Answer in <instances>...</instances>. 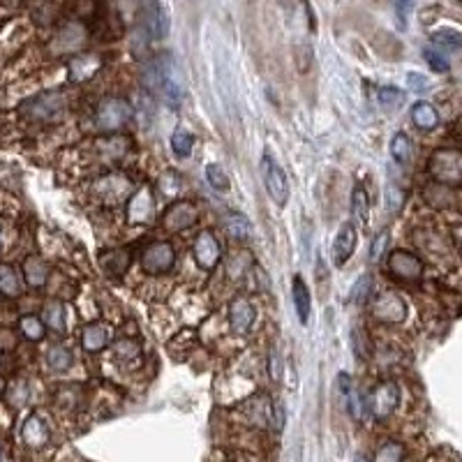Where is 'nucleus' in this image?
<instances>
[{"instance_id":"f257e3e1","label":"nucleus","mask_w":462,"mask_h":462,"mask_svg":"<svg viewBox=\"0 0 462 462\" xmlns=\"http://www.w3.org/2000/svg\"><path fill=\"white\" fill-rule=\"evenodd\" d=\"M146 84H149L151 91L155 95H160L169 106H179L181 104L183 84H181L179 67H176L174 58L169 54H160L151 63L149 72H146Z\"/></svg>"},{"instance_id":"f03ea898","label":"nucleus","mask_w":462,"mask_h":462,"mask_svg":"<svg viewBox=\"0 0 462 462\" xmlns=\"http://www.w3.org/2000/svg\"><path fill=\"white\" fill-rule=\"evenodd\" d=\"M132 121V106L123 97H106L95 109V127L102 132H116Z\"/></svg>"},{"instance_id":"7ed1b4c3","label":"nucleus","mask_w":462,"mask_h":462,"mask_svg":"<svg viewBox=\"0 0 462 462\" xmlns=\"http://www.w3.org/2000/svg\"><path fill=\"white\" fill-rule=\"evenodd\" d=\"M430 174L439 183H448V185L462 183V153L448 151V149L435 151L430 157Z\"/></svg>"},{"instance_id":"20e7f679","label":"nucleus","mask_w":462,"mask_h":462,"mask_svg":"<svg viewBox=\"0 0 462 462\" xmlns=\"http://www.w3.org/2000/svg\"><path fill=\"white\" fill-rule=\"evenodd\" d=\"M174 263H176V250L171 248V243H164V241L151 243L141 254V268L149 275L169 273L174 268Z\"/></svg>"},{"instance_id":"39448f33","label":"nucleus","mask_w":462,"mask_h":462,"mask_svg":"<svg viewBox=\"0 0 462 462\" xmlns=\"http://www.w3.org/2000/svg\"><path fill=\"white\" fill-rule=\"evenodd\" d=\"M261 169H263V183H266V192L278 206H287L289 201V181L284 176L282 166L273 162L268 155L261 157Z\"/></svg>"},{"instance_id":"423d86ee","label":"nucleus","mask_w":462,"mask_h":462,"mask_svg":"<svg viewBox=\"0 0 462 462\" xmlns=\"http://www.w3.org/2000/svg\"><path fill=\"white\" fill-rule=\"evenodd\" d=\"M372 317L381 323H400L407 319V303L396 291H386L372 303Z\"/></svg>"},{"instance_id":"0eeeda50","label":"nucleus","mask_w":462,"mask_h":462,"mask_svg":"<svg viewBox=\"0 0 462 462\" xmlns=\"http://www.w3.org/2000/svg\"><path fill=\"white\" fill-rule=\"evenodd\" d=\"M21 109L37 121H56L65 111V95L63 93H42L28 100Z\"/></svg>"},{"instance_id":"6e6552de","label":"nucleus","mask_w":462,"mask_h":462,"mask_svg":"<svg viewBox=\"0 0 462 462\" xmlns=\"http://www.w3.org/2000/svg\"><path fill=\"white\" fill-rule=\"evenodd\" d=\"M400 402V386L396 381H381L370 396V414L377 421L388 418Z\"/></svg>"},{"instance_id":"1a4fd4ad","label":"nucleus","mask_w":462,"mask_h":462,"mask_svg":"<svg viewBox=\"0 0 462 462\" xmlns=\"http://www.w3.org/2000/svg\"><path fill=\"white\" fill-rule=\"evenodd\" d=\"M155 218V196L151 185H141L127 201V222L130 224H151Z\"/></svg>"},{"instance_id":"9d476101","label":"nucleus","mask_w":462,"mask_h":462,"mask_svg":"<svg viewBox=\"0 0 462 462\" xmlns=\"http://www.w3.org/2000/svg\"><path fill=\"white\" fill-rule=\"evenodd\" d=\"M192 254H194V261L199 263V268H204V271H213L215 266H218L220 257H222V248H220L218 238H215V233L206 229L196 236Z\"/></svg>"},{"instance_id":"9b49d317","label":"nucleus","mask_w":462,"mask_h":462,"mask_svg":"<svg viewBox=\"0 0 462 462\" xmlns=\"http://www.w3.org/2000/svg\"><path fill=\"white\" fill-rule=\"evenodd\" d=\"M199 220V209L192 204V201H176L171 204L169 209L164 211V229L166 231H183V229H188L192 227V224Z\"/></svg>"},{"instance_id":"f8f14e48","label":"nucleus","mask_w":462,"mask_h":462,"mask_svg":"<svg viewBox=\"0 0 462 462\" xmlns=\"http://www.w3.org/2000/svg\"><path fill=\"white\" fill-rule=\"evenodd\" d=\"M388 271L396 275L398 280H418L423 275V263L407 250H393L388 257Z\"/></svg>"},{"instance_id":"ddd939ff","label":"nucleus","mask_w":462,"mask_h":462,"mask_svg":"<svg viewBox=\"0 0 462 462\" xmlns=\"http://www.w3.org/2000/svg\"><path fill=\"white\" fill-rule=\"evenodd\" d=\"M141 21L146 33L155 39H164L169 33V19H166V9L160 3H146L141 5Z\"/></svg>"},{"instance_id":"4468645a","label":"nucleus","mask_w":462,"mask_h":462,"mask_svg":"<svg viewBox=\"0 0 462 462\" xmlns=\"http://www.w3.org/2000/svg\"><path fill=\"white\" fill-rule=\"evenodd\" d=\"M254 317H257V312H254L252 303L248 298H233L231 306H229V328L236 336H245L252 323H254Z\"/></svg>"},{"instance_id":"2eb2a0df","label":"nucleus","mask_w":462,"mask_h":462,"mask_svg":"<svg viewBox=\"0 0 462 462\" xmlns=\"http://www.w3.org/2000/svg\"><path fill=\"white\" fill-rule=\"evenodd\" d=\"M102 67V58L95 56V54H81V56H74L70 65H67V72H70L72 81H88L97 74V70Z\"/></svg>"},{"instance_id":"dca6fc26","label":"nucleus","mask_w":462,"mask_h":462,"mask_svg":"<svg viewBox=\"0 0 462 462\" xmlns=\"http://www.w3.org/2000/svg\"><path fill=\"white\" fill-rule=\"evenodd\" d=\"M356 238H358V233L353 224H345V227L338 231L336 243H333V259H336L338 266H345L347 259L353 254V250H356Z\"/></svg>"},{"instance_id":"f3484780","label":"nucleus","mask_w":462,"mask_h":462,"mask_svg":"<svg viewBox=\"0 0 462 462\" xmlns=\"http://www.w3.org/2000/svg\"><path fill=\"white\" fill-rule=\"evenodd\" d=\"M49 428L42 418H39L37 414L33 416H28L24 421V426H21V441L28 446V448H42L46 441H49Z\"/></svg>"},{"instance_id":"a211bd4d","label":"nucleus","mask_w":462,"mask_h":462,"mask_svg":"<svg viewBox=\"0 0 462 462\" xmlns=\"http://www.w3.org/2000/svg\"><path fill=\"white\" fill-rule=\"evenodd\" d=\"M109 338H111L109 328L100 321H93V323H88V326H84V331H81V347L91 353L102 351L106 345H109Z\"/></svg>"},{"instance_id":"6ab92c4d","label":"nucleus","mask_w":462,"mask_h":462,"mask_svg":"<svg viewBox=\"0 0 462 462\" xmlns=\"http://www.w3.org/2000/svg\"><path fill=\"white\" fill-rule=\"evenodd\" d=\"M100 263L102 268L106 271V275H111V278H118V275H123L130 266V250H111V252H104L100 257Z\"/></svg>"},{"instance_id":"aec40b11","label":"nucleus","mask_w":462,"mask_h":462,"mask_svg":"<svg viewBox=\"0 0 462 462\" xmlns=\"http://www.w3.org/2000/svg\"><path fill=\"white\" fill-rule=\"evenodd\" d=\"M351 215H353V222L358 227H368V218H370V199H368V192L363 185H356L351 190Z\"/></svg>"},{"instance_id":"412c9836","label":"nucleus","mask_w":462,"mask_h":462,"mask_svg":"<svg viewBox=\"0 0 462 462\" xmlns=\"http://www.w3.org/2000/svg\"><path fill=\"white\" fill-rule=\"evenodd\" d=\"M291 293H293V306H296V314L301 323H308L310 321V291L306 287V282L301 280V275H296L291 282Z\"/></svg>"},{"instance_id":"4be33fe9","label":"nucleus","mask_w":462,"mask_h":462,"mask_svg":"<svg viewBox=\"0 0 462 462\" xmlns=\"http://www.w3.org/2000/svg\"><path fill=\"white\" fill-rule=\"evenodd\" d=\"M411 121H414L416 127L421 130H432L439 123V114L430 102H416L411 106Z\"/></svg>"},{"instance_id":"5701e85b","label":"nucleus","mask_w":462,"mask_h":462,"mask_svg":"<svg viewBox=\"0 0 462 462\" xmlns=\"http://www.w3.org/2000/svg\"><path fill=\"white\" fill-rule=\"evenodd\" d=\"M24 278L26 282L31 284V287H42V284L46 282L49 278V263L42 261L39 257H31V259H26L24 261Z\"/></svg>"},{"instance_id":"b1692460","label":"nucleus","mask_w":462,"mask_h":462,"mask_svg":"<svg viewBox=\"0 0 462 462\" xmlns=\"http://www.w3.org/2000/svg\"><path fill=\"white\" fill-rule=\"evenodd\" d=\"M391 155H393V160L400 164L411 162V157H414V146H411V139L405 132H398L391 139Z\"/></svg>"},{"instance_id":"393cba45","label":"nucleus","mask_w":462,"mask_h":462,"mask_svg":"<svg viewBox=\"0 0 462 462\" xmlns=\"http://www.w3.org/2000/svg\"><path fill=\"white\" fill-rule=\"evenodd\" d=\"M338 384H340V393L347 398L349 414H351L353 418H361V414H363V405H361V398H358L356 388H353L349 375H340V377H338Z\"/></svg>"},{"instance_id":"a878e982","label":"nucleus","mask_w":462,"mask_h":462,"mask_svg":"<svg viewBox=\"0 0 462 462\" xmlns=\"http://www.w3.org/2000/svg\"><path fill=\"white\" fill-rule=\"evenodd\" d=\"M0 293H5L9 298L21 293V280H19L16 271L12 266H7V263L0 266Z\"/></svg>"},{"instance_id":"bb28decb","label":"nucleus","mask_w":462,"mask_h":462,"mask_svg":"<svg viewBox=\"0 0 462 462\" xmlns=\"http://www.w3.org/2000/svg\"><path fill=\"white\" fill-rule=\"evenodd\" d=\"M377 100L381 104V109L386 111H398L402 104H405V93L396 86H381L377 93Z\"/></svg>"},{"instance_id":"cd10ccee","label":"nucleus","mask_w":462,"mask_h":462,"mask_svg":"<svg viewBox=\"0 0 462 462\" xmlns=\"http://www.w3.org/2000/svg\"><path fill=\"white\" fill-rule=\"evenodd\" d=\"M42 321H44V326L54 328L58 333H63L65 331V310H63L61 303H58V301L46 303L44 314H42Z\"/></svg>"},{"instance_id":"c85d7f7f","label":"nucleus","mask_w":462,"mask_h":462,"mask_svg":"<svg viewBox=\"0 0 462 462\" xmlns=\"http://www.w3.org/2000/svg\"><path fill=\"white\" fill-rule=\"evenodd\" d=\"M405 460V446L400 441H384L379 448L372 462H402Z\"/></svg>"},{"instance_id":"c756f323","label":"nucleus","mask_w":462,"mask_h":462,"mask_svg":"<svg viewBox=\"0 0 462 462\" xmlns=\"http://www.w3.org/2000/svg\"><path fill=\"white\" fill-rule=\"evenodd\" d=\"M72 351L67 349V347H51L46 353V363H49V368L56 370V372H65V370H70L72 366Z\"/></svg>"},{"instance_id":"7c9ffc66","label":"nucleus","mask_w":462,"mask_h":462,"mask_svg":"<svg viewBox=\"0 0 462 462\" xmlns=\"http://www.w3.org/2000/svg\"><path fill=\"white\" fill-rule=\"evenodd\" d=\"M192 146H194V136H192V132L185 130V127H179V130L171 134V151H174V155L190 157Z\"/></svg>"},{"instance_id":"2f4dec72","label":"nucleus","mask_w":462,"mask_h":462,"mask_svg":"<svg viewBox=\"0 0 462 462\" xmlns=\"http://www.w3.org/2000/svg\"><path fill=\"white\" fill-rule=\"evenodd\" d=\"M19 328H21V333H24V338H28V340H42L44 338V321L39 319V317H35V314H26V317H21L19 319Z\"/></svg>"},{"instance_id":"473e14b6","label":"nucleus","mask_w":462,"mask_h":462,"mask_svg":"<svg viewBox=\"0 0 462 462\" xmlns=\"http://www.w3.org/2000/svg\"><path fill=\"white\" fill-rule=\"evenodd\" d=\"M114 356L118 361H123V363H134V358H139L141 356V349L139 345H136L134 340H118L116 345H114Z\"/></svg>"},{"instance_id":"72a5a7b5","label":"nucleus","mask_w":462,"mask_h":462,"mask_svg":"<svg viewBox=\"0 0 462 462\" xmlns=\"http://www.w3.org/2000/svg\"><path fill=\"white\" fill-rule=\"evenodd\" d=\"M206 181L215 192H227L229 190V176L224 174L220 164H209L206 166Z\"/></svg>"},{"instance_id":"f704fd0d","label":"nucleus","mask_w":462,"mask_h":462,"mask_svg":"<svg viewBox=\"0 0 462 462\" xmlns=\"http://www.w3.org/2000/svg\"><path fill=\"white\" fill-rule=\"evenodd\" d=\"M227 233L236 241H245L250 236V224H248V218L241 213H231L229 220H227Z\"/></svg>"},{"instance_id":"c9c22d12","label":"nucleus","mask_w":462,"mask_h":462,"mask_svg":"<svg viewBox=\"0 0 462 462\" xmlns=\"http://www.w3.org/2000/svg\"><path fill=\"white\" fill-rule=\"evenodd\" d=\"M372 278L366 273V275H361V278L356 280V284H353V289H351V301L353 303H366L370 296H372Z\"/></svg>"},{"instance_id":"e433bc0d","label":"nucleus","mask_w":462,"mask_h":462,"mask_svg":"<svg viewBox=\"0 0 462 462\" xmlns=\"http://www.w3.org/2000/svg\"><path fill=\"white\" fill-rule=\"evenodd\" d=\"M432 39L439 44V46H448V49H460L462 46V35L456 31H437L432 35Z\"/></svg>"},{"instance_id":"4c0bfd02","label":"nucleus","mask_w":462,"mask_h":462,"mask_svg":"<svg viewBox=\"0 0 462 462\" xmlns=\"http://www.w3.org/2000/svg\"><path fill=\"white\" fill-rule=\"evenodd\" d=\"M386 245H388V233L381 231L377 238L372 241V245H370V259L372 261H379L381 254H384V250H386Z\"/></svg>"},{"instance_id":"58836bf2","label":"nucleus","mask_w":462,"mask_h":462,"mask_svg":"<svg viewBox=\"0 0 462 462\" xmlns=\"http://www.w3.org/2000/svg\"><path fill=\"white\" fill-rule=\"evenodd\" d=\"M426 61L430 63V67L432 70H437V72H446L448 70V61L441 54H437V51H432V49H426Z\"/></svg>"},{"instance_id":"ea45409f","label":"nucleus","mask_w":462,"mask_h":462,"mask_svg":"<svg viewBox=\"0 0 462 462\" xmlns=\"http://www.w3.org/2000/svg\"><path fill=\"white\" fill-rule=\"evenodd\" d=\"M407 84H409V88L414 93H423L426 88H430V81H428L423 74H418V72H409L407 74Z\"/></svg>"},{"instance_id":"a19ab883","label":"nucleus","mask_w":462,"mask_h":462,"mask_svg":"<svg viewBox=\"0 0 462 462\" xmlns=\"http://www.w3.org/2000/svg\"><path fill=\"white\" fill-rule=\"evenodd\" d=\"M273 426L275 430H282L284 428V409L280 405H275V411H273Z\"/></svg>"},{"instance_id":"79ce46f5","label":"nucleus","mask_w":462,"mask_h":462,"mask_svg":"<svg viewBox=\"0 0 462 462\" xmlns=\"http://www.w3.org/2000/svg\"><path fill=\"white\" fill-rule=\"evenodd\" d=\"M271 377L278 381L280 379V366H278V353H271Z\"/></svg>"},{"instance_id":"37998d69","label":"nucleus","mask_w":462,"mask_h":462,"mask_svg":"<svg viewBox=\"0 0 462 462\" xmlns=\"http://www.w3.org/2000/svg\"><path fill=\"white\" fill-rule=\"evenodd\" d=\"M453 236H456V241H460V243H462V224H460V227H456V229H453Z\"/></svg>"},{"instance_id":"c03bdc74","label":"nucleus","mask_w":462,"mask_h":462,"mask_svg":"<svg viewBox=\"0 0 462 462\" xmlns=\"http://www.w3.org/2000/svg\"><path fill=\"white\" fill-rule=\"evenodd\" d=\"M356 462H368V458H366V456H358V458H356Z\"/></svg>"},{"instance_id":"a18cd8bd","label":"nucleus","mask_w":462,"mask_h":462,"mask_svg":"<svg viewBox=\"0 0 462 462\" xmlns=\"http://www.w3.org/2000/svg\"><path fill=\"white\" fill-rule=\"evenodd\" d=\"M0 245H3V241H0Z\"/></svg>"}]
</instances>
